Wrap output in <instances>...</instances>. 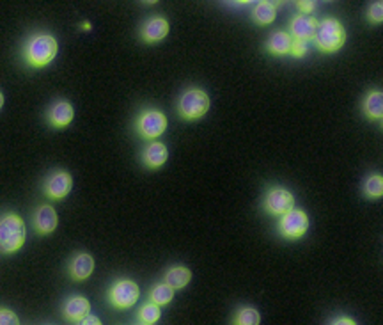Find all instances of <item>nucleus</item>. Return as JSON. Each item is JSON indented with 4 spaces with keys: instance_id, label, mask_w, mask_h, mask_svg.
I'll list each match as a JSON object with an SVG mask.
<instances>
[{
    "instance_id": "obj_1",
    "label": "nucleus",
    "mask_w": 383,
    "mask_h": 325,
    "mask_svg": "<svg viewBox=\"0 0 383 325\" xmlns=\"http://www.w3.org/2000/svg\"><path fill=\"white\" fill-rule=\"evenodd\" d=\"M59 50L57 39L50 34H36L23 47V59L29 66L45 68L55 59Z\"/></svg>"
},
{
    "instance_id": "obj_2",
    "label": "nucleus",
    "mask_w": 383,
    "mask_h": 325,
    "mask_svg": "<svg viewBox=\"0 0 383 325\" xmlns=\"http://www.w3.org/2000/svg\"><path fill=\"white\" fill-rule=\"evenodd\" d=\"M27 228L22 217L16 213H6L0 217V252L13 254L25 244Z\"/></svg>"
},
{
    "instance_id": "obj_3",
    "label": "nucleus",
    "mask_w": 383,
    "mask_h": 325,
    "mask_svg": "<svg viewBox=\"0 0 383 325\" xmlns=\"http://www.w3.org/2000/svg\"><path fill=\"white\" fill-rule=\"evenodd\" d=\"M315 45L325 54H335L346 41V31L338 18H325L318 22L315 34Z\"/></svg>"
},
{
    "instance_id": "obj_4",
    "label": "nucleus",
    "mask_w": 383,
    "mask_h": 325,
    "mask_svg": "<svg viewBox=\"0 0 383 325\" xmlns=\"http://www.w3.org/2000/svg\"><path fill=\"white\" fill-rule=\"evenodd\" d=\"M210 105L211 101L206 91L192 87V89H187L181 94L180 101H178V113H180L183 120L196 121L206 116V113L210 110Z\"/></svg>"
},
{
    "instance_id": "obj_5",
    "label": "nucleus",
    "mask_w": 383,
    "mask_h": 325,
    "mask_svg": "<svg viewBox=\"0 0 383 325\" xmlns=\"http://www.w3.org/2000/svg\"><path fill=\"white\" fill-rule=\"evenodd\" d=\"M138 136L146 140H154L167 130V116L157 108H147L135 121Z\"/></svg>"
},
{
    "instance_id": "obj_6",
    "label": "nucleus",
    "mask_w": 383,
    "mask_h": 325,
    "mask_svg": "<svg viewBox=\"0 0 383 325\" xmlns=\"http://www.w3.org/2000/svg\"><path fill=\"white\" fill-rule=\"evenodd\" d=\"M140 297V288L131 279H119L108 290V301L117 310H130Z\"/></svg>"
},
{
    "instance_id": "obj_7",
    "label": "nucleus",
    "mask_w": 383,
    "mask_h": 325,
    "mask_svg": "<svg viewBox=\"0 0 383 325\" xmlns=\"http://www.w3.org/2000/svg\"><path fill=\"white\" fill-rule=\"evenodd\" d=\"M309 229V217L303 210L293 208L286 215L280 217L279 233L286 240H298Z\"/></svg>"
},
{
    "instance_id": "obj_8",
    "label": "nucleus",
    "mask_w": 383,
    "mask_h": 325,
    "mask_svg": "<svg viewBox=\"0 0 383 325\" xmlns=\"http://www.w3.org/2000/svg\"><path fill=\"white\" fill-rule=\"evenodd\" d=\"M263 208L266 213L275 217L286 215L287 212H291L295 208V198L289 190L282 189V187H273L266 192L265 201H263Z\"/></svg>"
},
{
    "instance_id": "obj_9",
    "label": "nucleus",
    "mask_w": 383,
    "mask_h": 325,
    "mask_svg": "<svg viewBox=\"0 0 383 325\" xmlns=\"http://www.w3.org/2000/svg\"><path fill=\"white\" fill-rule=\"evenodd\" d=\"M73 189V178L69 173L66 171H54L48 178L45 180V185H43V190L50 199L54 201H61L71 192Z\"/></svg>"
},
{
    "instance_id": "obj_10",
    "label": "nucleus",
    "mask_w": 383,
    "mask_h": 325,
    "mask_svg": "<svg viewBox=\"0 0 383 325\" xmlns=\"http://www.w3.org/2000/svg\"><path fill=\"white\" fill-rule=\"evenodd\" d=\"M316 29H318V20L312 15H296L289 24V34L296 41L309 43L315 39Z\"/></svg>"
},
{
    "instance_id": "obj_11",
    "label": "nucleus",
    "mask_w": 383,
    "mask_h": 325,
    "mask_svg": "<svg viewBox=\"0 0 383 325\" xmlns=\"http://www.w3.org/2000/svg\"><path fill=\"white\" fill-rule=\"evenodd\" d=\"M46 117H48V123L55 128H64L68 127L75 117V110L73 105L69 103L66 100H59L48 108V113H46Z\"/></svg>"
},
{
    "instance_id": "obj_12",
    "label": "nucleus",
    "mask_w": 383,
    "mask_h": 325,
    "mask_svg": "<svg viewBox=\"0 0 383 325\" xmlns=\"http://www.w3.org/2000/svg\"><path fill=\"white\" fill-rule=\"evenodd\" d=\"M59 217L57 212L54 210V206L43 205L36 210L34 213V226L36 231L41 233V235H50L57 229Z\"/></svg>"
},
{
    "instance_id": "obj_13",
    "label": "nucleus",
    "mask_w": 383,
    "mask_h": 325,
    "mask_svg": "<svg viewBox=\"0 0 383 325\" xmlns=\"http://www.w3.org/2000/svg\"><path fill=\"white\" fill-rule=\"evenodd\" d=\"M167 34H169V22L161 16L150 18L140 29V36L146 43H158Z\"/></svg>"
},
{
    "instance_id": "obj_14",
    "label": "nucleus",
    "mask_w": 383,
    "mask_h": 325,
    "mask_svg": "<svg viewBox=\"0 0 383 325\" xmlns=\"http://www.w3.org/2000/svg\"><path fill=\"white\" fill-rule=\"evenodd\" d=\"M167 157H169L167 146L164 143H158V140H151L142 151V162L150 169H158V167L164 166L167 162Z\"/></svg>"
},
{
    "instance_id": "obj_15",
    "label": "nucleus",
    "mask_w": 383,
    "mask_h": 325,
    "mask_svg": "<svg viewBox=\"0 0 383 325\" xmlns=\"http://www.w3.org/2000/svg\"><path fill=\"white\" fill-rule=\"evenodd\" d=\"M64 318L69 322H80L82 318H85L87 315H91V302L87 301L82 295H75V297H69L64 304Z\"/></svg>"
},
{
    "instance_id": "obj_16",
    "label": "nucleus",
    "mask_w": 383,
    "mask_h": 325,
    "mask_svg": "<svg viewBox=\"0 0 383 325\" xmlns=\"http://www.w3.org/2000/svg\"><path fill=\"white\" fill-rule=\"evenodd\" d=\"M92 270H94V259L87 252H78L69 263V274L75 281H84V279L91 277Z\"/></svg>"
},
{
    "instance_id": "obj_17",
    "label": "nucleus",
    "mask_w": 383,
    "mask_h": 325,
    "mask_svg": "<svg viewBox=\"0 0 383 325\" xmlns=\"http://www.w3.org/2000/svg\"><path fill=\"white\" fill-rule=\"evenodd\" d=\"M362 113L368 120H383V91H371L362 100Z\"/></svg>"
},
{
    "instance_id": "obj_18",
    "label": "nucleus",
    "mask_w": 383,
    "mask_h": 325,
    "mask_svg": "<svg viewBox=\"0 0 383 325\" xmlns=\"http://www.w3.org/2000/svg\"><path fill=\"white\" fill-rule=\"evenodd\" d=\"M291 45H293V38L289 32L277 31L268 38V43H266V50H268L272 55L280 57V55L291 54Z\"/></svg>"
},
{
    "instance_id": "obj_19",
    "label": "nucleus",
    "mask_w": 383,
    "mask_h": 325,
    "mask_svg": "<svg viewBox=\"0 0 383 325\" xmlns=\"http://www.w3.org/2000/svg\"><path fill=\"white\" fill-rule=\"evenodd\" d=\"M279 2H268V0H261L257 4H254L252 18L257 25H270L277 16V8Z\"/></svg>"
},
{
    "instance_id": "obj_20",
    "label": "nucleus",
    "mask_w": 383,
    "mask_h": 325,
    "mask_svg": "<svg viewBox=\"0 0 383 325\" xmlns=\"http://www.w3.org/2000/svg\"><path fill=\"white\" fill-rule=\"evenodd\" d=\"M192 272L190 268L183 267V265H176V267H171L169 270L165 272L164 275V283L169 284L174 290H181V288L187 287L190 283Z\"/></svg>"
},
{
    "instance_id": "obj_21",
    "label": "nucleus",
    "mask_w": 383,
    "mask_h": 325,
    "mask_svg": "<svg viewBox=\"0 0 383 325\" xmlns=\"http://www.w3.org/2000/svg\"><path fill=\"white\" fill-rule=\"evenodd\" d=\"M362 192L366 198L378 199L383 196V176L382 175H371L366 178L364 185H362Z\"/></svg>"
},
{
    "instance_id": "obj_22",
    "label": "nucleus",
    "mask_w": 383,
    "mask_h": 325,
    "mask_svg": "<svg viewBox=\"0 0 383 325\" xmlns=\"http://www.w3.org/2000/svg\"><path fill=\"white\" fill-rule=\"evenodd\" d=\"M174 298V288H171L169 284L158 283L157 287H153V290L150 291V301L158 304V306H165L169 304Z\"/></svg>"
},
{
    "instance_id": "obj_23",
    "label": "nucleus",
    "mask_w": 383,
    "mask_h": 325,
    "mask_svg": "<svg viewBox=\"0 0 383 325\" xmlns=\"http://www.w3.org/2000/svg\"><path fill=\"white\" fill-rule=\"evenodd\" d=\"M261 315L256 308H240L233 318V325H259Z\"/></svg>"
},
{
    "instance_id": "obj_24",
    "label": "nucleus",
    "mask_w": 383,
    "mask_h": 325,
    "mask_svg": "<svg viewBox=\"0 0 383 325\" xmlns=\"http://www.w3.org/2000/svg\"><path fill=\"white\" fill-rule=\"evenodd\" d=\"M161 317V311L160 306L158 304H154V302H147V304H144V306L138 310V320H140V324H157L158 320H160Z\"/></svg>"
},
{
    "instance_id": "obj_25",
    "label": "nucleus",
    "mask_w": 383,
    "mask_h": 325,
    "mask_svg": "<svg viewBox=\"0 0 383 325\" xmlns=\"http://www.w3.org/2000/svg\"><path fill=\"white\" fill-rule=\"evenodd\" d=\"M368 20L369 24H383V0H378V2H373L368 8Z\"/></svg>"
},
{
    "instance_id": "obj_26",
    "label": "nucleus",
    "mask_w": 383,
    "mask_h": 325,
    "mask_svg": "<svg viewBox=\"0 0 383 325\" xmlns=\"http://www.w3.org/2000/svg\"><path fill=\"white\" fill-rule=\"evenodd\" d=\"M0 325H20L18 315L8 308H0Z\"/></svg>"
},
{
    "instance_id": "obj_27",
    "label": "nucleus",
    "mask_w": 383,
    "mask_h": 325,
    "mask_svg": "<svg viewBox=\"0 0 383 325\" xmlns=\"http://www.w3.org/2000/svg\"><path fill=\"white\" fill-rule=\"evenodd\" d=\"M305 54H307V43L296 41V39H293V45H291V55H293V57H303Z\"/></svg>"
},
{
    "instance_id": "obj_28",
    "label": "nucleus",
    "mask_w": 383,
    "mask_h": 325,
    "mask_svg": "<svg viewBox=\"0 0 383 325\" xmlns=\"http://www.w3.org/2000/svg\"><path fill=\"white\" fill-rule=\"evenodd\" d=\"M296 8H298L300 15H310L315 11L316 4L315 2H309V0H302V2H296Z\"/></svg>"
},
{
    "instance_id": "obj_29",
    "label": "nucleus",
    "mask_w": 383,
    "mask_h": 325,
    "mask_svg": "<svg viewBox=\"0 0 383 325\" xmlns=\"http://www.w3.org/2000/svg\"><path fill=\"white\" fill-rule=\"evenodd\" d=\"M77 325H103V324H101L100 318L94 317V315H87V317L82 318L80 322H77Z\"/></svg>"
},
{
    "instance_id": "obj_30",
    "label": "nucleus",
    "mask_w": 383,
    "mask_h": 325,
    "mask_svg": "<svg viewBox=\"0 0 383 325\" xmlns=\"http://www.w3.org/2000/svg\"><path fill=\"white\" fill-rule=\"evenodd\" d=\"M330 325H356V322L349 317H339L332 322Z\"/></svg>"
},
{
    "instance_id": "obj_31",
    "label": "nucleus",
    "mask_w": 383,
    "mask_h": 325,
    "mask_svg": "<svg viewBox=\"0 0 383 325\" xmlns=\"http://www.w3.org/2000/svg\"><path fill=\"white\" fill-rule=\"evenodd\" d=\"M4 107V94L0 93V108Z\"/></svg>"
},
{
    "instance_id": "obj_32",
    "label": "nucleus",
    "mask_w": 383,
    "mask_h": 325,
    "mask_svg": "<svg viewBox=\"0 0 383 325\" xmlns=\"http://www.w3.org/2000/svg\"><path fill=\"white\" fill-rule=\"evenodd\" d=\"M138 325H150V324H138Z\"/></svg>"
},
{
    "instance_id": "obj_33",
    "label": "nucleus",
    "mask_w": 383,
    "mask_h": 325,
    "mask_svg": "<svg viewBox=\"0 0 383 325\" xmlns=\"http://www.w3.org/2000/svg\"><path fill=\"white\" fill-rule=\"evenodd\" d=\"M382 128H383V120H382Z\"/></svg>"
}]
</instances>
